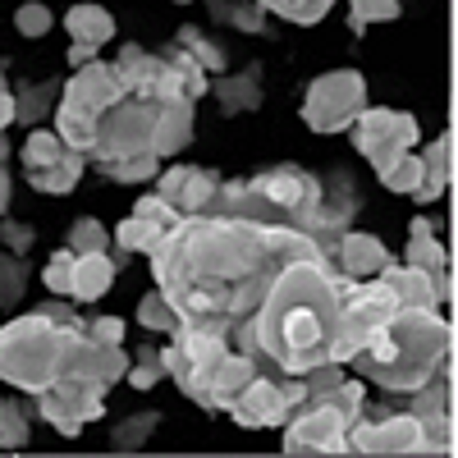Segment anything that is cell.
Instances as JSON below:
<instances>
[{
	"label": "cell",
	"instance_id": "7402d4cb",
	"mask_svg": "<svg viewBox=\"0 0 458 458\" xmlns=\"http://www.w3.org/2000/svg\"><path fill=\"white\" fill-rule=\"evenodd\" d=\"M261 371V362H252L248 353L239 349H229L216 371H211V390H207V412H229V403H234L243 390H248V380Z\"/></svg>",
	"mask_w": 458,
	"mask_h": 458
},
{
	"label": "cell",
	"instance_id": "e0dca14e",
	"mask_svg": "<svg viewBox=\"0 0 458 458\" xmlns=\"http://www.w3.org/2000/svg\"><path fill=\"white\" fill-rule=\"evenodd\" d=\"M202 216L248 220V225H284V211L266 202V198L257 193V188H252V179H220Z\"/></svg>",
	"mask_w": 458,
	"mask_h": 458
},
{
	"label": "cell",
	"instance_id": "db71d44e",
	"mask_svg": "<svg viewBox=\"0 0 458 458\" xmlns=\"http://www.w3.org/2000/svg\"><path fill=\"white\" fill-rule=\"evenodd\" d=\"M174 5H193V0H174Z\"/></svg>",
	"mask_w": 458,
	"mask_h": 458
},
{
	"label": "cell",
	"instance_id": "681fc988",
	"mask_svg": "<svg viewBox=\"0 0 458 458\" xmlns=\"http://www.w3.org/2000/svg\"><path fill=\"white\" fill-rule=\"evenodd\" d=\"M92 60H97V47H83V42L69 47V69H83V64H92Z\"/></svg>",
	"mask_w": 458,
	"mask_h": 458
},
{
	"label": "cell",
	"instance_id": "bcb514c9",
	"mask_svg": "<svg viewBox=\"0 0 458 458\" xmlns=\"http://www.w3.org/2000/svg\"><path fill=\"white\" fill-rule=\"evenodd\" d=\"M51 23H55V14L42 5V0H28V5H19V10H14V28H19L23 37H47V32H51Z\"/></svg>",
	"mask_w": 458,
	"mask_h": 458
},
{
	"label": "cell",
	"instance_id": "f35d334b",
	"mask_svg": "<svg viewBox=\"0 0 458 458\" xmlns=\"http://www.w3.org/2000/svg\"><path fill=\"white\" fill-rule=\"evenodd\" d=\"M28 440H32L28 408L14 399H0V449H23Z\"/></svg>",
	"mask_w": 458,
	"mask_h": 458
},
{
	"label": "cell",
	"instance_id": "9a60e30c",
	"mask_svg": "<svg viewBox=\"0 0 458 458\" xmlns=\"http://www.w3.org/2000/svg\"><path fill=\"white\" fill-rule=\"evenodd\" d=\"M358 211H362V198L353 188V174L330 170V179H321V207H317V220H312V239H317L321 257H330L335 239L358 220Z\"/></svg>",
	"mask_w": 458,
	"mask_h": 458
},
{
	"label": "cell",
	"instance_id": "5bb4252c",
	"mask_svg": "<svg viewBox=\"0 0 458 458\" xmlns=\"http://www.w3.org/2000/svg\"><path fill=\"white\" fill-rule=\"evenodd\" d=\"M129 371V353L120 344H97L88 330L69 344V358H64V371L60 380H79V386H92V390H110L120 386Z\"/></svg>",
	"mask_w": 458,
	"mask_h": 458
},
{
	"label": "cell",
	"instance_id": "8d00e7d4",
	"mask_svg": "<svg viewBox=\"0 0 458 458\" xmlns=\"http://www.w3.org/2000/svg\"><path fill=\"white\" fill-rule=\"evenodd\" d=\"M28 293V266L14 252H0V312H14Z\"/></svg>",
	"mask_w": 458,
	"mask_h": 458
},
{
	"label": "cell",
	"instance_id": "816d5d0a",
	"mask_svg": "<svg viewBox=\"0 0 458 458\" xmlns=\"http://www.w3.org/2000/svg\"><path fill=\"white\" fill-rule=\"evenodd\" d=\"M10 193H14V183H10V170L0 165V216L10 211Z\"/></svg>",
	"mask_w": 458,
	"mask_h": 458
},
{
	"label": "cell",
	"instance_id": "ba28073f",
	"mask_svg": "<svg viewBox=\"0 0 458 458\" xmlns=\"http://www.w3.org/2000/svg\"><path fill=\"white\" fill-rule=\"evenodd\" d=\"M308 403V386L302 376H252L248 390L229 403V417L248 431H261V427H284L289 417Z\"/></svg>",
	"mask_w": 458,
	"mask_h": 458
},
{
	"label": "cell",
	"instance_id": "b9f144b4",
	"mask_svg": "<svg viewBox=\"0 0 458 458\" xmlns=\"http://www.w3.org/2000/svg\"><path fill=\"white\" fill-rule=\"evenodd\" d=\"M64 248L69 252H106L110 248V234H106V225L101 220H92V216H83V220H73L69 225V239H64Z\"/></svg>",
	"mask_w": 458,
	"mask_h": 458
},
{
	"label": "cell",
	"instance_id": "7dc6e473",
	"mask_svg": "<svg viewBox=\"0 0 458 458\" xmlns=\"http://www.w3.org/2000/svg\"><path fill=\"white\" fill-rule=\"evenodd\" d=\"M0 243H5V252H14V257H28L37 234H32V225H23V220H0Z\"/></svg>",
	"mask_w": 458,
	"mask_h": 458
},
{
	"label": "cell",
	"instance_id": "52a82bcc",
	"mask_svg": "<svg viewBox=\"0 0 458 458\" xmlns=\"http://www.w3.org/2000/svg\"><path fill=\"white\" fill-rule=\"evenodd\" d=\"M151 133H157V106L151 101H138V97H124L114 101L101 124H97V142H92V165L101 161H120V157H147L151 151Z\"/></svg>",
	"mask_w": 458,
	"mask_h": 458
},
{
	"label": "cell",
	"instance_id": "ee69618b",
	"mask_svg": "<svg viewBox=\"0 0 458 458\" xmlns=\"http://www.w3.org/2000/svg\"><path fill=\"white\" fill-rule=\"evenodd\" d=\"M380 183H386L390 193H412V188L422 183V161H417V151H403L390 170H380Z\"/></svg>",
	"mask_w": 458,
	"mask_h": 458
},
{
	"label": "cell",
	"instance_id": "e575fe53",
	"mask_svg": "<svg viewBox=\"0 0 458 458\" xmlns=\"http://www.w3.org/2000/svg\"><path fill=\"white\" fill-rule=\"evenodd\" d=\"M19 157H23V170H42V165L64 161V157H69V147H64L60 133H51V129H32L28 142L19 147Z\"/></svg>",
	"mask_w": 458,
	"mask_h": 458
},
{
	"label": "cell",
	"instance_id": "f907efd6",
	"mask_svg": "<svg viewBox=\"0 0 458 458\" xmlns=\"http://www.w3.org/2000/svg\"><path fill=\"white\" fill-rule=\"evenodd\" d=\"M10 124H14V92L0 88V133H5Z\"/></svg>",
	"mask_w": 458,
	"mask_h": 458
},
{
	"label": "cell",
	"instance_id": "74e56055",
	"mask_svg": "<svg viewBox=\"0 0 458 458\" xmlns=\"http://www.w3.org/2000/svg\"><path fill=\"white\" fill-rule=\"evenodd\" d=\"M157 427H161V412H133V417H124V422L110 431V445L120 449V454H133V449H142L151 440V431H157Z\"/></svg>",
	"mask_w": 458,
	"mask_h": 458
},
{
	"label": "cell",
	"instance_id": "cb8c5ba5",
	"mask_svg": "<svg viewBox=\"0 0 458 458\" xmlns=\"http://www.w3.org/2000/svg\"><path fill=\"white\" fill-rule=\"evenodd\" d=\"M193 142V101H161L157 106V133H151V151L157 157H179V151Z\"/></svg>",
	"mask_w": 458,
	"mask_h": 458
},
{
	"label": "cell",
	"instance_id": "8fae6325",
	"mask_svg": "<svg viewBox=\"0 0 458 458\" xmlns=\"http://www.w3.org/2000/svg\"><path fill=\"white\" fill-rule=\"evenodd\" d=\"M284 454H349V417L335 412L330 403L308 399L284 422Z\"/></svg>",
	"mask_w": 458,
	"mask_h": 458
},
{
	"label": "cell",
	"instance_id": "2e32d148",
	"mask_svg": "<svg viewBox=\"0 0 458 458\" xmlns=\"http://www.w3.org/2000/svg\"><path fill=\"white\" fill-rule=\"evenodd\" d=\"M376 280H386L399 298V308H445L454 280H449V266L445 271H422V266H408V261H386L376 271Z\"/></svg>",
	"mask_w": 458,
	"mask_h": 458
},
{
	"label": "cell",
	"instance_id": "3957f363",
	"mask_svg": "<svg viewBox=\"0 0 458 458\" xmlns=\"http://www.w3.org/2000/svg\"><path fill=\"white\" fill-rule=\"evenodd\" d=\"M449 362L454 326L440 317V308H399L349 358V367H358V380H371L390 394H412Z\"/></svg>",
	"mask_w": 458,
	"mask_h": 458
},
{
	"label": "cell",
	"instance_id": "d6a6232c",
	"mask_svg": "<svg viewBox=\"0 0 458 458\" xmlns=\"http://www.w3.org/2000/svg\"><path fill=\"white\" fill-rule=\"evenodd\" d=\"M207 5H211V19L225 23V28H239V32H252V37L266 32V10L257 0H207Z\"/></svg>",
	"mask_w": 458,
	"mask_h": 458
},
{
	"label": "cell",
	"instance_id": "836d02e7",
	"mask_svg": "<svg viewBox=\"0 0 458 458\" xmlns=\"http://www.w3.org/2000/svg\"><path fill=\"white\" fill-rule=\"evenodd\" d=\"M97 170L110 183H151L161 174V157H157V151H147V157H120V161H101Z\"/></svg>",
	"mask_w": 458,
	"mask_h": 458
},
{
	"label": "cell",
	"instance_id": "5b68a950",
	"mask_svg": "<svg viewBox=\"0 0 458 458\" xmlns=\"http://www.w3.org/2000/svg\"><path fill=\"white\" fill-rule=\"evenodd\" d=\"M229 353V339L198 330V326H179L170 335V344L161 349V367L165 376H174V386L193 399L198 408H207V390H211V371L216 362Z\"/></svg>",
	"mask_w": 458,
	"mask_h": 458
},
{
	"label": "cell",
	"instance_id": "60d3db41",
	"mask_svg": "<svg viewBox=\"0 0 458 458\" xmlns=\"http://www.w3.org/2000/svg\"><path fill=\"white\" fill-rule=\"evenodd\" d=\"M399 19V0H349V28L362 37L371 23H390Z\"/></svg>",
	"mask_w": 458,
	"mask_h": 458
},
{
	"label": "cell",
	"instance_id": "11a10c76",
	"mask_svg": "<svg viewBox=\"0 0 458 458\" xmlns=\"http://www.w3.org/2000/svg\"><path fill=\"white\" fill-rule=\"evenodd\" d=\"M0 88H5V73H0Z\"/></svg>",
	"mask_w": 458,
	"mask_h": 458
},
{
	"label": "cell",
	"instance_id": "6da1fadb",
	"mask_svg": "<svg viewBox=\"0 0 458 458\" xmlns=\"http://www.w3.org/2000/svg\"><path fill=\"white\" fill-rule=\"evenodd\" d=\"M321 257L317 239L293 225H248L220 216H179L151 248V276L179 326L211 335L234 330L266 298L289 261Z\"/></svg>",
	"mask_w": 458,
	"mask_h": 458
},
{
	"label": "cell",
	"instance_id": "4fadbf2b",
	"mask_svg": "<svg viewBox=\"0 0 458 458\" xmlns=\"http://www.w3.org/2000/svg\"><path fill=\"white\" fill-rule=\"evenodd\" d=\"M37 412H42L64 440H73L88 422H97V417L106 412V390L79 386V380H55L51 390L37 394Z\"/></svg>",
	"mask_w": 458,
	"mask_h": 458
},
{
	"label": "cell",
	"instance_id": "7bdbcfd3",
	"mask_svg": "<svg viewBox=\"0 0 458 458\" xmlns=\"http://www.w3.org/2000/svg\"><path fill=\"white\" fill-rule=\"evenodd\" d=\"M124 380L133 390H151L157 380H165V367H161V349H138V358H129V371Z\"/></svg>",
	"mask_w": 458,
	"mask_h": 458
},
{
	"label": "cell",
	"instance_id": "7c38bea8",
	"mask_svg": "<svg viewBox=\"0 0 458 458\" xmlns=\"http://www.w3.org/2000/svg\"><path fill=\"white\" fill-rule=\"evenodd\" d=\"M349 454H431V440L412 412H386L371 422L362 412L349 427Z\"/></svg>",
	"mask_w": 458,
	"mask_h": 458
},
{
	"label": "cell",
	"instance_id": "1f68e13d",
	"mask_svg": "<svg viewBox=\"0 0 458 458\" xmlns=\"http://www.w3.org/2000/svg\"><path fill=\"white\" fill-rule=\"evenodd\" d=\"M174 47H183L207 73H225V64H229V51L216 42V37H207L198 23H183V28L174 32Z\"/></svg>",
	"mask_w": 458,
	"mask_h": 458
},
{
	"label": "cell",
	"instance_id": "d590c367",
	"mask_svg": "<svg viewBox=\"0 0 458 458\" xmlns=\"http://www.w3.org/2000/svg\"><path fill=\"white\" fill-rule=\"evenodd\" d=\"M257 5H261L266 14H280V19L298 23V28H312V23H321V19L330 14L335 0H257Z\"/></svg>",
	"mask_w": 458,
	"mask_h": 458
},
{
	"label": "cell",
	"instance_id": "ac0fdd59",
	"mask_svg": "<svg viewBox=\"0 0 458 458\" xmlns=\"http://www.w3.org/2000/svg\"><path fill=\"white\" fill-rule=\"evenodd\" d=\"M179 211L161 198V193H147L138 198V207L129 211V220H120V229H114V243H120L124 252H151L161 243L165 229H174Z\"/></svg>",
	"mask_w": 458,
	"mask_h": 458
},
{
	"label": "cell",
	"instance_id": "277c9868",
	"mask_svg": "<svg viewBox=\"0 0 458 458\" xmlns=\"http://www.w3.org/2000/svg\"><path fill=\"white\" fill-rule=\"evenodd\" d=\"M88 326H60L42 312H28V317H14L5 330H0V380L23 394H42L51 390L60 371H64V358H69V344L79 339Z\"/></svg>",
	"mask_w": 458,
	"mask_h": 458
},
{
	"label": "cell",
	"instance_id": "7a4b0ae2",
	"mask_svg": "<svg viewBox=\"0 0 458 458\" xmlns=\"http://www.w3.org/2000/svg\"><path fill=\"white\" fill-rule=\"evenodd\" d=\"M339 271L326 257L289 261L271 280L266 298L243 317L229 339L239 344L261 367H276L280 376H308L312 367L330 362L335 335H339Z\"/></svg>",
	"mask_w": 458,
	"mask_h": 458
},
{
	"label": "cell",
	"instance_id": "ab89813d",
	"mask_svg": "<svg viewBox=\"0 0 458 458\" xmlns=\"http://www.w3.org/2000/svg\"><path fill=\"white\" fill-rule=\"evenodd\" d=\"M138 330H157V335H174L179 330V317H174V308L165 302L161 289L142 293V302H138Z\"/></svg>",
	"mask_w": 458,
	"mask_h": 458
},
{
	"label": "cell",
	"instance_id": "ffe728a7",
	"mask_svg": "<svg viewBox=\"0 0 458 458\" xmlns=\"http://www.w3.org/2000/svg\"><path fill=\"white\" fill-rule=\"evenodd\" d=\"M339 276H349V280H371L386 261H394L390 257V248L380 243L376 234H362V229H344V234L335 239V248H330V257H326Z\"/></svg>",
	"mask_w": 458,
	"mask_h": 458
},
{
	"label": "cell",
	"instance_id": "44dd1931",
	"mask_svg": "<svg viewBox=\"0 0 458 458\" xmlns=\"http://www.w3.org/2000/svg\"><path fill=\"white\" fill-rule=\"evenodd\" d=\"M60 97H69V101H79V106H88V110L106 114L114 101H124V88H120V79H114V64L92 60V64H83V69L64 83V92H60Z\"/></svg>",
	"mask_w": 458,
	"mask_h": 458
},
{
	"label": "cell",
	"instance_id": "4dcf8cb0",
	"mask_svg": "<svg viewBox=\"0 0 458 458\" xmlns=\"http://www.w3.org/2000/svg\"><path fill=\"white\" fill-rule=\"evenodd\" d=\"M403 261H408V266H422V271H445V266H449V252H445V243L436 239V229H431L427 216H417V220L408 225Z\"/></svg>",
	"mask_w": 458,
	"mask_h": 458
},
{
	"label": "cell",
	"instance_id": "83f0119b",
	"mask_svg": "<svg viewBox=\"0 0 458 458\" xmlns=\"http://www.w3.org/2000/svg\"><path fill=\"white\" fill-rule=\"evenodd\" d=\"M64 32L73 37V42L101 51L106 42H114V14L101 10V5H73V10L64 14Z\"/></svg>",
	"mask_w": 458,
	"mask_h": 458
},
{
	"label": "cell",
	"instance_id": "f5cc1de1",
	"mask_svg": "<svg viewBox=\"0 0 458 458\" xmlns=\"http://www.w3.org/2000/svg\"><path fill=\"white\" fill-rule=\"evenodd\" d=\"M5 157H10V142H5V133H0V165H5Z\"/></svg>",
	"mask_w": 458,
	"mask_h": 458
},
{
	"label": "cell",
	"instance_id": "30bf717a",
	"mask_svg": "<svg viewBox=\"0 0 458 458\" xmlns=\"http://www.w3.org/2000/svg\"><path fill=\"white\" fill-rule=\"evenodd\" d=\"M252 188L284 211V225L312 234V220H317V207H321V174L302 170V165H266L261 174H252Z\"/></svg>",
	"mask_w": 458,
	"mask_h": 458
},
{
	"label": "cell",
	"instance_id": "c3c4849f",
	"mask_svg": "<svg viewBox=\"0 0 458 458\" xmlns=\"http://www.w3.org/2000/svg\"><path fill=\"white\" fill-rule=\"evenodd\" d=\"M124 317H97V321H88V335L97 339V344H124Z\"/></svg>",
	"mask_w": 458,
	"mask_h": 458
},
{
	"label": "cell",
	"instance_id": "4316f807",
	"mask_svg": "<svg viewBox=\"0 0 458 458\" xmlns=\"http://www.w3.org/2000/svg\"><path fill=\"white\" fill-rule=\"evenodd\" d=\"M114 284V257L106 252H73V302H97L101 293H110Z\"/></svg>",
	"mask_w": 458,
	"mask_h": 458
},
{
	"label": "cell",
	"instance_id": "f6af8a7d",
	"mask_svg": "<svg viewBox=\"0 0 458 458\" xmlns=\"http://www.w3.org/2000/svg\"><path fill=\"white\" fill-rule=\"evenodd\" d=\"M42 284H47L55 298H69V293H73V252H69V248H60V252L47 261Z\"/></svg>",
	"mask_w": 458,
	"mask_h": 458
},
{
	"label": "cell",
	"instance_id": "603a6c76",
	"mask_svg": "<svg viewBox=\"0 0 458 458\" xmlns=\"http://www.w3.org/2000/svg\"><path fill=\"white\" fill-rule=\"evenodd\" d=\"M220 101V114H252L261 110V64H248L243 73H211V88Z\"/></svg>",
	"mask_w": 458,
	"mask_h": 458
},
{
	"label": "cell",
	"instance_id": "d4e9b609",
	"mask_svg": "<svg viewBox=\"0 0 458 458\" xmlns=\"http://www.w3.org/2000/svg\"><path fill=\"white\" fill-rule=\"evenodd\" d=\"M417 161H422V183L412 188V202L417 207H431V202H440L445 198V188H449V161H454V138L449 133H440L427 151H417Z\"/></svg>",
	"mask_w": 458,
	"mask_h": 458
},
{
	"label": "cell",
	"instance_id": "f546056e",
	"mask_svg": "<svg viewBox=\"0 0 458 458\" xmlns=\"http://www.w3.org/2000/svg\"><path fill=\"white\" fill-rule=\"evenodd\" d=\"M83 170H88V157L69 151V157H64V161H55V165L28 170V183L37 188V193H47V198H64V193H73V188H79Z\"/></svg>",
	"mask_w": 458,
	"mask_h": 458
},
{
	"label": "cell",
	"instance_id": "d6986e66",
	"mask_svg": "<svg viewBox=\"0 0 458 458\" xmlns=\"http://www.w3.org/2000/svg\"><path fill=\"white\" fill-rule=\"evenodd\" d=\"M151 183H157V193H161L179 216H202L207 202H211V193H216V183H220V174H216V170H202V165H170V170H161Z\"/></svg>",
	"mask_w": 458,
	"mask_h": 458
},
{
	"label": "cell",
	"instance_id": "8992f818",
	"mask_svg": "<svg viewBox=\"0 0 458 458\" xmlns=\"http://www.w3.org/2000/svg\"><path fill=\"white\" fill-rule=\"evenodd\" d=\"M367 110V79L358 69H330L302 92V124L312 133H344Z\"/></svg>",
	"mask_w": 458,
	"mask_h": 458
},
{
	"label": "cell",
	"instance_id": "f1b7e54d",
	"mask_svg": "<svg viewBox=\"0 0 458 458\" xmlns=\"http://www.w3.org/2000/svg\"><path fill=\"white\" fill-rule=\"evenodd\" d=\"M60 92H64V79H47V83H23L19 92H14V124H42L47 114L55 110V101H60Z\"/></svg>",
	"mask_w": 458,
	"mask_h": 458
},
{
	"label": "cell",
	"instance_id": "9c48e42d",
	"mask_svg": "<svg viewBox=\"0 0 458 458\" xmlns=\"http://www.w3.org/2000/svg\"><path fill=\"white\" fill-rule=\"evenodd\" d=\"M353 142H358V151L367 157V165L380 174V170H390L403 151H412L417 142H422V129H417V120H412L408 110L367 106L358 120H353Z\"/></svg>",
	"mask_w": 458,
	"mask_h": 458
},
{
	"label": "cell",
	"instance_id": "484cf974",
	"mask_svg": "<svg viewBox=\"0 0 458 458\" xmlns=\"http://www.w3.org/2000/svg\"><path fill=\"white\" fill-rule=\"evenodd\" d=\"M51 114H55V133H60V142H64L69 151H79V157H88L92 142H97L101 114L88 110V106H79V101H69V97H60Z\"/></svg>",
	"mask_w": 458,
	"mask_h": 458
}]
</instances>
